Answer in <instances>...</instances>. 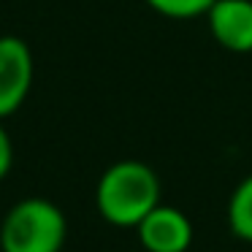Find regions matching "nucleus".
Listing matches in <instances>:
<instances>
[{
  "label": "nucleus",
  "mask_w": 252,
  "mask_h": 252,
  "mask_svg": "<svg viewBox=\"0 0 252 252\" xmlns=\"http://www.w3.org/2000/svg\"><path fill=\"white\" fill-rule=\"evenodd\" d=\"M136 233L147 252H187L192 244L190 217L168 203H158L136 225Z\"/></svg>",
  "instance_id": "nucleus-4"
},
{
  "label": "nucleus",
  "mask_w": 252,
  "mask_h": 252,
  "mask_svg": "<svg viewBox=\"0 0 252 252\" xmlns=\"http://www.w3.org/2000/svg\"><path fill=\"white\" fill-rule=\"evenodd\" d=\"M152 11L168 19H195L206 17V11L214 6V0H144Z\"/></svg>",
  "instance_id": "nucleus-7"
},
{
  "label": "nucleus",
  "mask_w": 252,
  "mask_h": 252,
  "mask_svg": "<svg viewBox=\"0 0 252 252\" xmlns=\"http://www.w3.org/2000/svg\"><path fill=\"white\" fill-rule=\"evenodd\" d=\"M212 38L233 55L252 52V0H214L206 11Z\"/></svg>",
  "instance_id": "nucleus-5"
},
{
  "label": "nucleus",
  "mask_w": 252,
  "mask_h": 252,
  "mask_svg": "<svg viewBox=\"0 0 252 252\" xmlns=\"http://www.w3.org/2000/svg\"><path fill=\"white\" fill-rule=\"evenodd\" d=\"M225 220L236 239L252 244V174L233 187L228 198V209H225Z\"/></svg>",
  "instance_id": "nucleus-6"
},
{
  "label": "nucleus",
  "mask_w": 252,
  "mask_h": 252,
  "mask_svg": "<svg viewBox=\"0 0 252 252\" xmlns=\"http://www.w3.org/2000/svg\"><path fill=\"white\" fill-rule=\"evenodd\" d=\"M160 176L141 160H120L100 174L95 187V206L106 222L117 228H136L160 201Z\"/></svg>",
  "instance_id": "nucleus-1"
},
{
  "label": "nucleus",
  "mask_w": 252,
  "mask_h": 252,
  "mask_svg": "<svg viewBox=\"0 0 252 252\" xmlns=\"http://www.w3.org/2000/svg\"><path fill=\"white\" fill-rule=\"evenodd\" d=\"M68 220L46 198L14 203L0 225V252H63Z\"/></svg>",
  "instance_id": "nucleus-2"
},
{
  "label": "nucleus",
  "mask_w": 252,
  "mask_h": 252,
  "mask_svg": "<svg viewBox=\"0 0 252 252\" xmlns=\"http://www.w3.org/2000/svg\"><path fill=\"white\" fill-rule=\"evenodd\" d=\"M33 84V55L17 35H0V120L25 103Z\"/></svg>",
  "instance_id": "nucleus-3"
},
{
  "label": "nucleus",
  "mask_w": 252,
  "mask_h": 252,
  "mask_svg": "<svg viewBox=\"0 0 252 252\" xmlns=\"http://www.w3.org/2000/svg\"><path fill=\"white\" fill-rule=\"evenodd\" d=\"M11 163H14V147L6 127H3V120H0V179L11 171Z\"/></svg>",
  "instance_id": "nucleus-8"
}]
</instances>
